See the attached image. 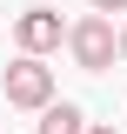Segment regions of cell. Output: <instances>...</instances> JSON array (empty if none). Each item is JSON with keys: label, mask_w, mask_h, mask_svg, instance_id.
<instances>
[{"label": "cell", "mask_w": 127, "mask_h": 134, "mask_svg": "<svg viewBox=\"0 0 127 134\" xmlns=\"http://www.w3.org/2000/svg\"><path fill=\"white\" fill-rule=\"evenodd\" d=\"M67 47H74V60L87 67V74H100V67H114V54H120V34H114L107 14H87L74 34H67Z\"/></svg>", "instance_id": "cell-1"}, {"label": "cell", "mask_w": 127, "mask_h": 134, "mask_svg": "<svg viewBox=\"0 0 127 134\" xmlns=\"http://www.w3.org/2000/svg\"><path fill=\"white\" fill-rule=\"evenodd\" d=\"M7 100L14 107H47L54 100V67H40V54H20L7 67Z\"/></svg>", "instance_id": "cell-2"}, {"label": "cell", "mask_w": 127, "mask_h": 134, "mask_svg": "<svg viewBox=\"0 0 127 134\" xmlns=\"http://www.w3.org/2000/svg\"><path fill=\"white\" fill-rule=\"evenodd\" d=\"M40 134H87V114L74 100H47L40 107Z\"/></svg>", "instance_id": "cell-4"}, {"label": "cell", "mask_w": 127, "mask_h": 134, "mask_svg": "<svg viewBox=\"0 0 127 134\" xmlns=\"http://www.w3.org/2000/svg\"><path fill=\"white\" fill-rule=\"evenodd\" d=\"M120 7H127V0H94V14H120Z\"/></svg>", "instance_id": "cell-5"}, {"label": "cell", "mask_w": 127, "mask_h": 134, "mask_svg": "<svg viewBox=\"0 0 127 134\" xmlns=\"http://www.w3.org/2000/svg\"><path fill=\"white\" fill-rule=\"evenodd\" d=\"M120 54H127V27H120Z\"/></svg>", "instance_id": "cell-7"}, {"label": "cell", "mask_w": 127, "mask_h": 134, "mask_svg": "<svg viewBox=\"0 0 127 134\" xmlns=\"http://www.w3.org/2000/svg\"><path fill=\"white\" fill-rule=\"evenodd\" d=\"M14 34H20V47H27V54H47V47H60V14L27 7V14L14 20Z\"/></svg>", "instance_id": "cell-3"}, {"label": "cell", "mask_w": 127, "mask_h": 134, "mask_svg": "<svg viewBox=\"0 0 127 134\" xmlns=\"http://www.w3.org/2000/svg\"><path fill=\"white\" fill-rule=\"evenodd\" d=\"M87 134H114V127H87Z\"/></svg>", "instance_id": "cell-6"}]
</instances>
